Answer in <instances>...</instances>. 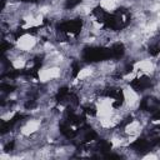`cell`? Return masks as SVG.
<instances>
[{
    "instance_id": "cell-7",
    "label": "cell",
    "mask_w": 160,
    "mask_h": 160,
    "mask_svg": "<svg viewBox=\"0 0 160 160\" xmlns=\"http://www.w3.org/2000/svg\"><path fill=\"white\" fill-rule=\"evenodd\" d=\"M110 49H111V56H112V59H121L124 56V54H125V48H124V45L121 42L114 44Z\"/></svg>"
},
{
    "instance_id": "cell-8",
    "label": "cell",
    "mask_w": 160,
    "mask_h": 160,
    "mask_svg": "<svg viewBox=\"0 0 160 160\" xmlns=\"http://www.w3.org/2000/svg\"><path fill=\"white\" fill-rule=\"evenodd\" d=\"M98 150L100 151V155L102 156L104 154H106L111 150V142L108 140H99L98 141Z\"/></svg>"
},
{
    "instance_id": "cell-9",
    "label": "cell",
    "mask_w": 160,
    "mask_h": 160,
    "mask_svg": "<svg viewBox=\"0 0 160 160\" xmlns=\"http://www.w3.org/2000/svg\"><path fill=\"white\" fill-rule=\"evenodd\" d=\"M149 52H150V55H154V56L159 55V54H160V41H158V42L150 45V48H149Z\"/></svg>"
},
{
    "instance_id": "cell-15",
    "label": "cell",
    "mask_w": 160,
    "mask_h": 160,
    "mask_svg": "<svg viewBox=\"0 0 160 160\" xmlns=\"http://www.w3.org/2000/svg\"><path fill=\"white\" fill-rule=\"evenodd\" d=\"M151 145H152V146H160V136L156 138V139H154V140L151 141Z\"/></svg>"
},
{
    "instance_id": "cell-13",
    "label": "cell",
    "mask_w": 160,
    "mask_h": 160,
    "mask_svg": "<svg viewBox=\"0 0 160 160\" xmlns=\"http://www.w3.org/2000/svg\"><path fill=\"white\" fill-rule=\"evenodd\" d=\"M84 112H85L86 115L94 116V115H96V108H95L94 105H86V106L84 108Z\"/></svg>"
},
{
    "instance_id": "cell-12",
    "label": "cell",
    "mask_w": 160,
    "mask_h": 160,
    "mask_svg": "<svg viewBox=\"0 0 160 160\" xmlns=\"http://www.w3.org/2000/svg\"><path fill=\"white\" fill-rule=\"evenodd\" d=\"M0 89H1V91L2 92H5V94H9V92H12L14 90H15V86L14 85H10V84H1L0 85Z\"/></svg>"
},
{
    "instance_id": "cell-2",
    "label": "cell",
    "mask_w": 160,
    "mask_h": 160,
    "mask_svg": "<svg viewBox=\"0 0 160 160\" xmlns=\"http://www.w3.org/2000/svg\"><path fill=\"white\" fill-rule=\"evenodd\" d=\"M81 25H82V22H81L80 19H71V20H66V21L60 22L58 25V29L61 32L78 35L81 30Z\"/></svg>"
},
{
    "instance_id": "cell-11",
    "label": "cell",
    "mask_w": 160,
    "mask_h": 160,
    "mask_svg": "<svg viewBox=\"0 0 160 160\" xmlns=\"http://www.w3.org/2000/svg\"><path fill=\"white\" fill-rule=\"evenodd\" d=\"M81 2V0H65V9H74L75 6H78Z\"/></svg>"
},
{
    "instance_id": "cell-16",
    "label": "cell",
    "mask_w": 160,
    "mask_h": 160,
    "mask_svg": "<svg viewBox=\"0 0 160 160\" xmlns=\"http://www.w3.org/2000/svg\"><path fill=\"white\" fill-rule=\"evenodd\" d=\"M21 1H35V0H21Z\"/></svg>"
},
{
    "instance_id": "cell-1",
    "label": "cell",
    "mask_w": 160,
    "mask_h": 160,
    "mask_svg": "<svg viewBox=\"0 0 160 160\" xmlns=\"http://www.w3.org/2000/svg\"><path fill=\"white\" fill-rule=\"evenodd\" d=\"M82 59L86 62H98V61L112 59L111 49L110 48H99V46L88 48L82 52Z\"/></svg>"
},
{
    "instance_id": "cell-10",
    "label": "cell",
    "mask_w": 160,
    "mask_h": 160,
    "mask_svg": "<svg viewBox=\"0 0 160 160\" xmlns=\"http://www.w3.org/2000/svg\"><path fill=\"white\" fill-rule=\"evenodd\" d=\"M80 69H81L80 62L74 61V62H72V65H71V76H72V78H76V76H78V74L80 72Z\"/></svg>"
},
{
    "instance_id": "cell-3",
    "label": "cell",
    "mask_w": 160,
    "mask_h": 160,
    "mask_svg": "<svg viewBox=\"0 0 160 160\" xmlns=\"http://www.w3.org/2000/svg\"><path fill=\"white\" fill-rule=\"evenodd\" d=\"M140 109L141 110H145V111H149L151 114H154L156 110L160 109V104H159V100H156L155 98H144L140 102Z\"/></svg>"
},
{
    "instance_id": "cell-6",
    "label": "cell",
    "mask_w": 160,
    "mask_h": 160,
    "mask_svg": "<svg viewBox=\"0 0 160 160\" xmlns=\"http://www.w3.org/2000/svg\"><path fill=\"white\" fill-rule=\"evenodd\" d=\"M59 129H60V132H61L65 138H68V139H72V138H75L76 134H78L75 130H72V128H71L70 124H68V122H62V124H60Z\"/></svg>"
},
{
    "instance_id": "cell-5",
    "label": "cell",
    "mask_w": 160,
    "mask_h": 160,
    "mask_svg": "<svg viewBox=\"0 0 160 160\" xmlns=\"http://www.w3.org/2000/svg\"><path fill=\"white\" fill-rule=\"evenodd\" d=\"M151 146H152L151 142L148 141L146 139H142V138H139V139H136L134 142L130 144V148H131L134 151H138V152H146V151L150 150Z\"/></svg>"
},
{
    "instance_id": "cell-4",
    "label": "cell",
    "mask_w": 160,
    "mask_h": 160,
    "mask_svg": "<svg viewBox=\"0 0 160 160\" xmlns=\"http://www.w3.org/2000/svg\"><path fill=\"white\" fill-rule=\"evenodd\" d=\"M130 86L136 91H144L151 86V80L148 76H140L130 82Z\"/></svg>"
},
{
    "instance_id": "cell-14",
    "label": "cell",
    "mask_w": 160,
    "mask_h": 160,
    "mask_svg": "<svg viewBox=\"0 0 160 160\" xmlns=\"http://www.w3.org/2000/svg\"><path fill=\"white\" fill-rule=\"evenodd\" d=\"M14 145H15V142H14V141H11V142H8V144H6V146H5V150H6V151H10V150H12V149H14Z\"/></svg>"
}]
</instances>
